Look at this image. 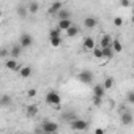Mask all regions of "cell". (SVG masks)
<instances>
[{
	"instance_id": "obj_1",
	"label": "cell",
	"mask_w": 134,
	"mask_h": 134,
	"mask_svg": "<svg viewBox=\"0 0 134 134\" xmlns=\"http://www.w3.org/2000/svg\"><path fill=\"white\" fill-rule=\"evenodd\" d=\"M77 81L79 82H82V84H93V81H95V74L92 73V71H88V70H82V71H79V74H77Z\"/></svg>"
},
{
	"instance_id": "obj_2",
	"label": "cell",
	"mask_w": 134,
	"mask_h": 134,
	"mask_svg": "<svg viewBox=\"0 0 134 134\" xmlns=\"http://www.w3.org/2000/svg\"><path fill=\"white\" fill-rule=\"evenodd\" d=\"M70 128H71L73 131H85V129L88 128V121H85V120L76 117L73 121H70Z\"/></svg>"
},
{
	"instance_id": "obj_3",
	"label": "cell",
	"mask_w": 134,
	"mask_h": 134,
	"mask_svg": "<svg viewBox=\"0 0 134 134\" xmlns=\"http://www.w3.org/2000/svg\"><path fill=\"white\" fill-rule=\"evenodd\" d=\"M40 131H41V132H46V134H54V132L58 131V125H57L55 121H47V120H46V121H43Z\"/></svg>"
},
{
	"instance_id": "obj_4",
	"label": "cell",
	"mask_w": 134,
	"mask_h": 134,
	"mask_svg": "<svg viewBox=\"0 0 134 134\" xmlns=\"http://www.w3.org/2000/svg\"><path fill=\"white\" fill-rule=\"evenodd\" d=\"M60 101H62L60 95H58L57 92H54V90H51V92L46 95V103H47V104H51V106H58V104H60Z\"/></svg>"
},
{
	"instance_id": "obj_5",
	"label": "cell",
	"mask_w": 134,
	"mask_h": 134,
	"mask_svg": "<svg viewBox=\"0 0 134 134\" xmlns=\"http://www.w3.org/2000/svg\"><path fill=\"white\" fill-rule=\"evenodd\" d=\"M32 43H33V38H32V35H30V33H22V35H21V38H19V44H21L24 49L30 47V46H32Z\"/></svg>"
},
{
	"instance_id": "obj_6",
	"label": "cell",
	"mask_w": 134,
	"mask_h": 134,
	"mask_svg": "<svg viewBox=\"0 0 134 134\" xmlns=\"http://www.w3.org/2000/svg\"><path fill=\"white\" fill-rule=\"evenodd\" d=\"M5 66L10 70V71H18V70H21L19 66H18V62H16V58H13V57H10V58H7V62H5Z\"/></svg>"
},
{
	"instance_id": "obj_7",
	"label": "cell",
	"mask_w": 134,
	"mask_h": 134,
	"mask_svg": "<svg viewBox=\"0 0 134 134\" xmlns=\"http://www.w3.org/2000/svg\"><path fill=\"white\" fill-rule=\"evenodd\" d=\"M62 8H63V3H62V2H58V0H57V2H54V3H52V5L49 7L47 13H49V14H52V16H54V14L57 16V13H58V11H60Z\"/></svg>"
},
{
	"instance_id": "obj_8",
	"label": "cell",
	"mask_w": 134,
	"mask_h": 134,
	"mask_svg": "<svg viewBox=\"0 0 134 134\" xmlns=\"http://www.w3.org/2000/svg\"><path fill=\"white\" fill-rule=\"evenodd\" d=\"M112 43H114V40H112L110 35H104V36L99 40V46H101L103 49H106V47H112Z\"/></svg>"
},
{
	"instance_id": "obj_9",
	"label": "cell",
	"mask_w": 134,
	"mask_h": 134,
	"mask_svg": "<svg viewBox=\"0 0 134 134\" xmlns=\"http://www.w3.org/2000/svg\"><path fill=\"white\" fill-rule=\"evenodd\" d=\"M132 121H134V118H132V114H131V112H123V114H121V125L131 126Z\"/></svg>"
},
{
	"instance_id": "obj_10",
	"label": "cell",
	"mask_w": 134,
	"mask_h": 134,
	"mask_svg": "<svg viewBox=\"0 0 134 134\" xmlns=\"http://www.w3.org/2000/svg\"><path fill=\"white\" fill-rule=\"evenodd\" d=\"M82 46H84V49H85V51H93V49L96 47V44H95V40H93L92 36H87V38L84 40Z\"/></svg>"
},
{
	"instance_id": "obj_11",
	"label": "cell",
	"mask_w": 134,
	"mask_h": 134,
	"mask_svg": "<svg viewBox=\"0 0 134 134\" xmlns=\"http://www.w3.org/2000/svg\"><path fill=\"white\" fill-rule=\"evenodd\" d=\"M104 95H106V87H104L103 84H98V85L93 87V96H99V98H103Z\"/></svg>"
},
{
	"instance_id": "obj_12",
	"label": "cell",
	"mask_w": 134,
	"mask_h": 134,
	"mask_svg": "<svg viewBox=\"0 0 134 134\" xmlns=\"http://www.w3.org/2000/svg\"><path fill=\"white\" fill-rule=\"evenodd\" d=\"M22 46L21 44H16V46H13L11 49H10V57H13V58H18L19 55H21V52H22Z\"/></svg>"
},
{
	"instance_id": "obj_13",
	"label": "cell",
	"mask_w": 134,
	"mask_h": 134,
	"mask_svg": "<svg viewBox=\"0 0 134 134\" xmlns=\"http://www.w3.org/2000/svg\"><path fill=\"white\" fill-rule=\"evenodd\" d=\"M71 25H73L71 19H58V27H60L63 32H66V30H68Z\"/></svg>"
},
{
	"instance_id": "obj_14",
	"label": "cell",
	"mask_w": 134,
	"mask_h": 134,
	"mask_svg": "<svg viewBox=\"0 0 134 134\" xmlns=\"http://www.w3.org/2000/svg\"><path fill=\"white\" fill-rule=\"evenodd\" d=\"M57 18H58V19H71V11L66 10V8L63 7V8L57 13Z\"/></svg>"
},
{
	"instance_id": "obj_15",
	"label": "cell",
	"mask_w": 134,
	"mask_h": 134,
	"mask_svg": "<svg viewBox=\"0 0 134 134\" xmlns=\"http://www.w3.org/2000/svg\"><path fill=\"white\" fill-rule=\"evenodd\" d=\"M96 24H98V21H96L95 18H92V16L84 19V25H85L87 29H95V27H96Z\"/></svg>"
},
{
	"instance_id": "obj_16",
	"label": "cell",
	"mask_w": 134,
	"mask_h": 134,
	"mask_svg": "<svg viewBox=\"0 0 134 134\" xmlns=\"http://www.w3.org/2000/svg\"><path fill=\"white\" fill-rule=\"evenodd\" d=\"M16 11H18L19 18H27V14L30 13V11H29V7H24V5H19V7L16 8Z\"/></svg>"
},
{
	"instance_id": "obj_17",
	"label": "cell",
	"mask_w": 134,
	"mask_h": 134,
	"mask_svg": "<svg viewBox=\"0 0 134 134\" xmlns=\"http://www.w3.org/2000/svg\"><path fill=\"white\" fill-rule=\"evenodd\" d=\"M30 74H32V68H30V66H22V68L19 70V76H21V77H24V79H25V77H29Z\"/></svg>"
},
{
	"instance_id": "obj_18",
	"label": "cell",
	"mask_w": 134,
	"mask_h": 134,
	"mask_svg": "<svg viewBox=\"0 0 134 134\" xmlns=\"http://www.w3.org/2000/svg\"><path fill=\"white\" fill-rule=\"evenodd\" d=\"M66 35H68L70 38H74V36H77V35H79V27H76V25H71L68 30H66Z\"/></svg>"
},
{
	"instance_id": "obj_19",
	"label": "cell",
	"mask_w": 134,
	"mask_h": 134,
	"mask_svg": "<svg viewBox=\"0 0 134 134\" xmlns=\"http://www.w3.org/2000/svg\"><path fill=\"white\" fill-rule=\"evenodd\" d=\"M11 104H13V101H11V98H10L8 95H3L2 98H0V106H2V107L11 106Z\"/></svg>"
},
{
	"instance_id": "obj_20",
	"label": "cell",
	"mask_w": 134,
	"mask_h": 134,
	"mask_svg": "<svg viewBox=\"0 0 134 134\" xmlns=\"http://www.w3.org/2000/svg\"><path fill=\"white\" fill-rule=\"evenodd\" d=\"M62 32H63V30H62V29L57 25V27H54V29H51V30H49V38H55V36H60V35H62Z\"/></svg>"
},
{
	"instance_id": "obj_21",
	"label": "cell",
	"mask_w": 134,
	"mask_h": 134,
	"mask_svg": "<svg viewBox=\"0 0 134 134\" xmlns=\"http://www.w3.org/2000/svg\"><path fill=\"white\" fill-rule=\"evenodd\" d=\"M114 54H115V51H114L112 47L103 49V58H114Z\"/></svg>"
},
{
	"instance_id": "obj_22",
	"label": "cell",
	"mask_w": 134,
	"mask_h": 134,
	"mask_svg": "<svg viewBox=\"0 0 134 134\" xmlns=\"http://www.w3.org/2000/svg\"><path fill=\"white\" fill-rule=\"evenodd\" d=\"M29 11H30L32 14H36V13L40 11V3H36V2H32V3L29 5Z\"/></svg>"
},
{
	"instance_id": "obj_23",
	"label": "cell",
	"mask_w": 134,
	"mask_h": 134,
	"mask_svg": "<svg viewBox=\"0 0 134 134\" xmlns=\"http://www.w3.org/2000/svg\"><path fill=\"white\" fill-rule=\"evenodd\" d=\"M36 114H38V106L32 104V106L27 107V115H29V117H33V115H36Z\"/></svg>"
},
{
	"instance_id": "obj_24",
	"label": "cell",
	"mask_w": 134,
	"mask_h": 134,
	"mask_svg": "<svg viewBox=\"0 0 134 134\" xmlns=\"http://www.w3.org/2000/svg\"><path fill=\"white\" fill-rule=\"evenodd\" d=\"M49 41H51V46H52V47H58V46L62 44V36H55V38H49Z\"/></svg>"
},
{
	"instance_id": "obj_25",
	"label": "cell",
	"mask_w": 134,
	"mask_h": 134,
	"mask_svg": "<svg viewBox=\"0 0 134 134\" xmlns=\"http://www.w3.org/2000/svg\"><path fill=\"white\" fill-rule=\"evenodd\" d=\"M112 49H114L115 52H121V51H123V46H121V43H120L118 40H114V43H112Z\"/></svg>"
},
{
	"instance_id": "obj_26",
	"label": "cell",
	"mask_w": 134,
	"mask_h": 134,
	"mask_svg": "<svg viewBox=\"0 0 134 134\" xmlns=\"http://www.w3.org/2000/svg\"><path fill=\"white\" fill-rule=\"evenodd\" d=\"M114 84H115V81H114V77H107L104 82H103V85L106 87V90H109V88H112L114 87Z\"/></svg>"
},
{
	"instance_id": "obj_27",
	"label": "cell",
	"mask_w": 134,
	"mask_h": 134,
	"mask_svg": "<svg viewBox=\"0 0 134 134\" xmlns=\"http://www.w3.org/2000/svg\"><path fill=\"white\" fill-rule=\"evenodd\" d=\"M93 55H95L96 58H103V47H101V46L95 47V49H93Z\"/></svg>"
},
{
	"instance_id": "obj_28",
	"label": "cell",
	"mask_w": 134,
	"mask_h": 134,
	"mask_svg": "<svg viewBox=\"0 0 134 134\" xmlns=\"http://www.w3.org/2000/svg\"><path fill=\"white\" fill-rule=\"evenodd\" d=\"M114 25H115V27H121V25H123V19L117 16V18L114 19Z\"/></svg>"
},
{
	"instance_id": "obj_29",
	"label": "cell",
	"mask_w": 134,
	"mask_h": 134,
	"mask_svg": "<svg viewBox=\"0 0 134 134\" xmlns=\"http://www.w3.org/2000/svg\"><path fill=\"white\" fill-rule=\"evenodd\" d=\"M120 5L125 7V8H129L131 7V0H120Z\"/></svg>"
},
{
	"instance_id": "obj_30",
	"label": "cell",
	"mask_w": 134,
	"mask_h": 134,
	"mask_svg": "<svg viewBox=\"0 0 134 134\" xmlns=\"http://www.w3.org/2000/svg\"><path fill=\"white\" fill-rule=\"evenodd\" d=\"M101 101H103V98H99V96H93V104H95V106H101Z\"/></svg>"
},
{
	"instance_id": "obj_31",
	"label": "cell",
	"mask_w": 134,
	"mask_h": 134,
	"mask_svg": "<svg viewBox=\"0 0 134 134\" xmlns=\"http://www.w3.org/2000/svg\"><path fill=\"white\" fill-rule=\"evenodd\" d=\"M126 99H128L131 104H134V92H129V93H128V96H126Z\"/></svg>"
},
{
	"instance_id": "obj_32",
	"label": "cell",
	"mask_w": 134,
	"mask_h": 134,
	"mask_svg": "<svg viewBox=\"0 0 134 134\" xmlns=\"http://www.w3.org/2000/svg\"><path fill=\"white\" fill-rule=\"evenodd\" d=\"M27 95H29V96H35V95H36V90H33V88H32V90H29V92H27Z\"/></svg>"
},
{
	"instance_id": "obj_33",
	"label": "cell",
	"mask_w": 134,
	"mask_h": 134,
	"mask_svg": "<svg viewBox=\"0 0 134 134\" xmlns=\"http://www.w3.org/2000/svg\"><path fill=\"white\" fill-rule=\"evenodd\" d=\"M7 55H8V51H7V49H2V57L7 58Z\"/></svg>"
},
{
	"instance_id": "obj_34",
	"label": "cell",
	"mask_w": 134,
	"mask_h": 134,
	"mask_svg": "<svg viewBox=\"0 0 134 134\" xmlns=\"http://www.w3.org/2000/svg\"><path fill=\"white\" fill-rule=\"evenodd\" d=\"M95 132H96V134H103V132H104V129H103V128H96V129H95Z\"/></svg>"
},
{
	"instance_id": "obj_35",
	"label": "cell",
	"mask_w": 134,
	"mask_h": 134,
	"mask_svg": "<svg viewBox=\"0 0 134 134\" xmlns=\"http://www.w3.org/2000/svg\"><path fill=\"white\" fill-rule=\"evenodd\" d=\"M132 22H134V13H132Z\"/></svg>"
}]
</instances>
